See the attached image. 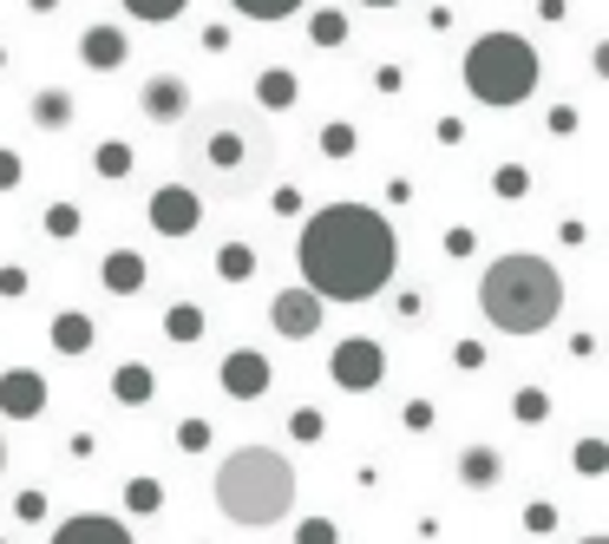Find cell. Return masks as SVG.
Segmentation results:
<instances>
[{"label":"cell","instance_id":"6da1fadb","mask_svg":"<svg viewBox=\"0 0 609 544\" xmlns=\"http://www.w3.org/2000/svg\"><path fill=\"white\" fill-rule=\"evenodd\" d=\"M177 164H184V184L197 198H250L275 164V132L256 105L210 99L197 112H184Z\"/></svg>","mask_w":609,"mask_h":544},{"label":"cell","instance_id":"7a4b0ae2","mask_svg":"<svg viewBox=\"0 0 609 544\" xmlns=\"http://www.w3.org/2000/svg\"><path fill=\"white\" fill-rule=\"evenodd\" d=\"M302 275L322 302H367L394 275V230L367 204H328L302 230Z\"/></svg>","mask_w":609,"mask_h":544},{"label":"cell","instance_id":"3957f363","mask_svg":"<svg viewBox=\"0 0 609 544\" xmlns=\"http://www.w3.org/2000/svg\"><path fill=\"white\" fill-rule=\"evenodd\" d=\"M478 309L505 335H544L557 322V309H564V275L544 256H498L478 275Z\"/></svg>","mask_w":609,"mask_h":544},{"label":"cell","instance_id":"277c9868","mask_svg":"<svg viewBox=\"0 0 609 544\" xmlns=\"http://www.w3.org/2000/svg\"><path fill=\"white\" fill-rule=\"evenodd\" d=\"M295 505V466L275 453V446H236L223 466H216V512L230 525H250V532H270L288 518Z\"/></svg>","mask_w":609,"mask_h":544},{"label":"cell","instance_id":"5b68a950","mask_svg":"<svg viewBox=\"0 0 609 544\" xmlns=\"http://www.w3.org/2000/svg\"><path fill=\"white\" fill-rule=\"evenodd\" d=\"M466 85L478 105H525L538 92V53L525 33H485L466 53Z\"/></svg>","mask_w":609,"mask_h":544},{"label":"cell","instance_id":"8992f818","mask_svg":"<svg viewBox=\"0 0 609 544\" xmlns=\"http://www.w3.org/2000/svg\"><path fill=\"white\" fill-rule=\"evenodd\" d=\"M328 374H335V387H347V394H367V387H380V374H387V354H380V341L354 335V341H341V347H335Z\"/></svg>","mask_w":609,"mask_h":544},{"label":"cell","instance_id":"52a82bcc","mask_svg":"<svg viewBox=\"0 0 609 544\" xmlns=\"http://www.w3.org/2000/svg\"><path fill=\"white\" fill-rule=\"evenodd\" d=\"M197 223H203V198L191 184H164V191L151 198V230H158V236H191Z\"/></svg>","mask_w":609,"mask_h":544},{"label":"cell","instance_id":"ba28073f","mask_svg":"<svg viewBox=\"0 0 609 544\" xmlns=\"http://www.w3.org/2000/svg\"><path fill=\"white\" fill-rule=\"evenodd\" d=\"M322 309H328L322 295H308V289H282V295L270 302V322H275V335L282 341H308L315 329H322Z\"/></svg>","mask_w":609,"mask_h":544},{"label":"cell","instance_id":"9c48e42d","mask_svg":"<svg viewBox=\"0 0 609 544\" xmlns=\"http://www.w3.org/2000/svg\"><path fill=\"white\" fill-rule=\"evenodd\" d=\"M216 381H223L230 401H256V394H270V361L256 347H230L223 367H216Z\"/></svg>","mask_w":609,"mask_h":544},{"label":"cell","instance_id":"30bf717a","mask_svg":"<svg viewBox=\"0 0 609 544\" xmlns=\"http://www.w3.org/2000/svg\"><path fill=\"white\" fill-rule=\"evenodd\" d=\"M0 413L7 420H40L47 413V381L33 367H7L0 374Z\"/></svg>","mask_w":609,"mask_h":544},{"label":"cell","instance_id":"8fae6325","mask_svg":"<svg viewBox=\"0 0 609 544\" xmlns=\"http://www.w3.org/2000/svg\"><path fill=\"white\" fill-rule=\"evenodd\" d=\"M184 112H191V85H184L177 72L144 79V119H158V125H184Z\"/></svg>","mask_w":609,"mask_h":544},{"label":"cell","instance_id":"7c38bea8","mask_svg":"<svg viewBox=\"0 0 609 544\" xmlns=\"http://www.w3.org/2000/svg\"><path fill=\"white\" fill-rule=\"evenodd\" d=\"M53 544H132V532H125L119 518H99V512H79V518H67V525L53 532Z\"/></svg>","mask_w":609,"mask_h":544},{"label":"cell","instance_id":"4fadbf2b","mask_svg":"<svg viewBox=\"0 0 609 544\" xmlns=\"http://www.w3.org/2000/svg\"><path fill=\"white\" fill-rule=\"evenodd\" d=\"M79 60L99 67V72L125 67V33H119V27H85V33H79Z\"/></svg>","mask_w":609,"mask_h":544},{"label":"cell","instance_id":"5bb4252c","mask_svg":"<svg viewBox=\"0 0 609 544\" xmlns=\"http://www.w3.org/2000/svg\"><path fill=\"white\" fill-rule=\"evenodd\" d=\"M295 99H302V79H295L288 67H270L263 79H256V112H288Z\"/></svg>","mask_w":609,"mask_h":544},{"label":"cell","instance_id":"9a60e30c","mask_svg":"<svg viewBox=\"0 0 609 544\" xmlns=\"http://www.w3.org/2000/svg\"><path fill=\"white\" fill-rule=\"evenodd\" d=\"M505 478V460L491 453V446H466L459 453V485H473V492H491Z\"/></svg>","mask_w":609,"mask_h":544},{"label":"cell","instance_id":"2e32d148","mask_svg":"<svg viewBox=\"0 0 609 544\" xmlns=\"http://www.w3.org/2000/svg\"><path fill=\"white\" fill-rule=\"evenodd\" d=\"M99 275H105L112 295H138V289H144V256H138V250H112Z\"/></svg>","mask_w":609,"mask_h":544},{"label":"cell","instance_id":"e0dca14e","mask_svg":"<svg viewBox=\"0 0 609 544\" xmlns=\"http://www.w3.org/2000/svg\"><path fill=\"white\" fill-rule=\"evenodd\" d=\"M27 112H33V125H40V132H60V125H67V119H72V99H67V92H60V85H40Z\"/></svg>","mask_w":609,"mask_h":544},{"label":"cell","instance_id":"ac0fdd59","mask_svg":"<svg viewBox=\"0 0 609 544\" xmlns=\"http://www.w3.org/2000/svg\"><path fill=\"white\" fill-rule=\"evenodd\" d=\"M151 387H158V381H151V367H138V361H125V367L112 374V394H119L125 407H144V401H151Z\"/></svg>","mask_w":609,"mask_h":544},{"label":"cell","instance_id":"d6986e66","mask_svg":"<svg viewBox=\"0 0 609 544\" xmlns=\"http://www.w3.org/2000/svg\"><path fill=\"white\" fill-rule=\"evenodd\" d=\"M53 347L60 354H85L92 347V322L85 315H53Z\"/></svg>","mask_w":609,"mask_h":544},{"label":"cell","instance_id":"ffe728a7","mask_svg":"<svg viewBox=\"0 0 609 544\" xmlns=\"http://www.w3.org/2000/svg\"><path fill=\"white\" fill-rule=\"evenodd\" d=\"M216 275H223V282H250V275H256V250H250V243H223Z\"/></svg>","mask_w":609,"mask_h":544},{"label":"cell","instance_id":"44dd1931","mask_svg":"<svg viewBox=\"0 0 609 544\" xmlns=\"http://www.w3.org/2000/svg\"><path fill=\"white\" fill-rule=\"evenodd\" d=\"M164 335H171V341H197L203 335V309H197V302H177V309L164 315Z\"/></svg>","mask_w":609,"mask_h":544},{"label":"cell","instance_id":"7402d4cb","mask_svg":"<svg viewBox=\"0 0 609 544\" xmlns=\"http://www.w3.org/2000/svg\"><path fill=\"white\" fill-rule=\"evenodd\" d=\"M158 505H164V485H158V478H132V485H125V512L151 518Z\"/></svg>","mask_w":609,"mask_h":544},{"label":"cell","instance_id":"603a6c76","mask_svg":"<svg viewBox=\"0 0 609 544\" xmlns=\"http://www.w3.org/2000/svg\"><path fill=\"white\" fill-rule=\"evenodd\" d=\"M308 33H315V47H341V40H347V13H341V7H322V13L308 20Z\"/></svg>","mask_w":609,"mask_h":544},{"label":"cell","instance_id":"cb8c5ba5","mask_svg":"<svg viewBox=\"0 0 609 544\" xmlns=\"http://www.w3.org/2000/svg\"><path fill=\"white\" fill-rule=\"evenodd\" d=\"M125 171H132V144L105 138V144H99V178H125Z\"/></svg>","mask_w":609,"mask_h":544},{"label":"cell","instance_id":"d4e9b609","mask_svg":"<svg viewBox=\"0 0 609 544\" xmlns=\"http://www.w3.org/2000/svg\"><path fill=\"white\" fill-rule=\"evenodd\" d=\"M491 191H498V198H505V204H518V198H525V191H531V171H525V164H505V171H498V178H491Z\"/></svg>","mask_w":609,"mask_h":544},{"label":"cell","instance_id":"484cf974","mask_svg":"<svg viewBox=\"0 0 609 544\" xmlns=\"http://www.w3.org/2000/svg\"><path fill=\"white\" fill-rule=\"evenodd\" d=\"M577 473H583V478H603L609 473V446H603V440H577Z\"/></svg>","mask_w":609,"mask_h":544},{"label":"cell","instance_id":"4316f807","mask_svg":"<svg viewBox=\"0 0 609 544\" xmlns=\"http://www.w3.org/2000/svg\"><path fill=\"white\" fill-rule=\"evenodd\" d=\"M230 7H236V13H250V20H288L302 0H230Z\"/></svg>","mask_w":609,"mask_h":544},{"label":"cell","instance_id":"83f0119b","mask_svg":"<svg viewBox=\"0 0 609 544\" xmlns=\"http://www.w3.org/2000/svg\"><path fill=\"white\" fill-rule=\"evenodd\" d=\"M322 151H328V158H354V151H361V132H354V125H322Z\"/></svg>","mask_w":609,"mask_h":544},{"label":"cell","instance_id":"f1b7e54d","mask_svg":"<svg viewBox=\"0 0 609 544\" xmlns=\"http://www.w3.org/2000/svg\"><path fill=\"white\" fill-rule=\"evenodd\" d=\"M511 413H518L525 426H538L544 413H550V394H544V387H518V401H511Z\"/></svg>","mask_w":609,"mask_h":544},{"label":"cell","instance_id":"f546056e","mask_svg":"<svg viewBox=\"0 0 609 544\" xmlns=\"http://www.w3.org/2000/svg\"><path fill=\"white\" fill-rule=\"evenodd\" d=\"M191 0H125V13H138V20H177Z\"/></svg>","mask_w":609,"mask_h":544},{"label":"cell","instance_id":"4dcf8cb0","mask_svg":"<svg viewBox=\"0 0 609 544\" xmlns=\"http://www.w3.org/2000/svg\"><path fill=\"white\" fill-rule=\"evenodd\" d=\"M177 446L184 453H203L210 446V420H177Z\"/></svg>","mask_w":609,"mask_h":544},{"label":"cell","instance_id":"1f68e13d","mask_svg":"<svg viewBox=\"0 0 609 544\" xmlns=\"http://www.w3.org/2000/svg\"><path fill=\"white\" fill-rule=\"evenodd\" d=\"M13 518H20V525H40V518H47V492H20V498H13Z\"/></svg>","mask_w":609,"mask_h":544},{"label":"cell","instance_id":"d6a6232c","mask_svg":"<svg viewBox=\"0 0 609 544\" xmlns=\"http://www.w3.org/2000/svg\"><path fill=\"white\" fill-rule=\"evenodd\" d=\"M288 433H295V440H322V413L295 407V413H288Z\"/></svg>","mask_w":609,"mask_h":544},{"label":"cell","instance_id":"836d02e7","mask_svg":"<svg viewBox=\"0 0 609 544\" xmlns=\"http://www.w3.org/2000/svg\"><path fill=\"white\" fill-rule=\"evenodd\" d=\"M295 544H335V525H328V518H302Z\"/></svg>","mask_w":609,"mask_h":544},{"label":"cell","instance_id":"e575fe53","mask_svg":"<svg viewBox=\"0 0 609 544\" xmlns=\"http://www.w3.org/2000/svg\"><path fill=\"white\" fill-rule=\"evenodd\" d=\"M47 230H53V236H72V230H79V210H72V204H53V210H47Z\"/></svg>","mask_w":609,"mask_h":544},{"label":"cell","instance_id":"d590c367","mask_svg":"<svg viewBox=\"0 0 609 544\" xmlns=\"http://www.w3.org/2000/svg\"><path fill=\"white\" fill-rule=\"evenodd\" d=\"M550 525H557V512H550V505H525V532H550Z\"/></svg>","mask_w":609,"mask_h":544},{"label":"cell","instance_id":"8d00e7d4","mask_svg":"<svg viewBox=\"0 0 609 544\" xmlns=\"http://www.w3.org/2000/svg\"><path fill=\"white\" fill-rule=\"evenodd\" d=\"M446 256H473V230H446Z\"/></svg>","mask_w":609,"mask_h":544},{"label":"cell","instance_id":"74e56055","mask_svg":"<svg viewBox=\"0 0 609 544\" xmlns=\"http://www.w3.org/2000/svg\"><path fill=\"white\" fill-rule=\"evenodd\" d=\"M20 184V158L13 151H0V191H13Z\"/></svg>","mask_w":609,"mask_h":544},{"label":"cell","instance_id":"f35d334b","mask_svg":"<svg viewBox=\"0 0 609 544\" xmlns=\"http://www.w3.org/2000/svg\"><path fill=\"white\" fill-rule=\"evenodd\" d=\"M275 210H282V216H295V210H302V191H295V184H282V191H275Z\"/></svg>","mask_w":609,"mask_h":544},{"label":"cell","instance_id":"ab89813d","mask_svg":"<svg viewBox=\"0 0 609 544\" xmlns=\"http://www.w3.org/2000/svg\"><path fill=\"white\" fill-rule=\"evenodd\" d=\"M0 295H27V270H0Z\"/></svg>","mask_w":609,"mask_h":544},{"label":"cell","instance_id":"60d3db41","mask_svg":"<svg viewBox=\"0 0 609 544\" xmlns=\"http://www.w3.org/2000/svg\"><path fill=\"white\" fill-rule=\"evenodd\" d=\"M406 426H413V433H426V426H433V407H426V401H413V407H406Z\"/></svg>","mask_w":609,"mask_h":544},{"label":"cell","instance_id":"b9f144b4","mask_svg":"<svg viewBox=\"0 0 609 544\" xmlns=\"http://www.w3.org/2000/svg\"><path fill=\"white\" fill-rule=\"evenodd\" d=\"M459 367H485V347L478 341H459Z\"/></svg>","mask_w":609,"mask_h":544},{"label":"cell","instance_id":"7bdbcfd3","mask_svg":"<svg viewBox=\"0 0 609 544\" xmlns=\"http://www.w3.org/2000/svg\"><path fill=\"white\" fill-rule=\"evenodd\" d=\"M374 79H380V92H400V85H406V72H400V67H380Z\"/></svg>","mask_w":609,"mask_h":544},{"label":"cell","instance_id":"ee69618b","mask_svg":"<svg viewBox=\"0 0 609 544\" xmlns=\"http://www.w3.org/2000/svg\"><path fill=\"white\" fill-rule=\"evenodd\" d=\"M27 7H40V13H47V7H60V0H27Z\"/></svg>","mask_w":609,"mask_h":544},{"label":"cell","instance_id":"f6af8a7d","mask_svg":"<svg viewBox=\"0 0 609 544\" xmlns=\"http://www.w3.org/2000/svg\"><path fill=\"white\" fill-rule=\"evenodd\" d=\"M361 7H400V0H361Z\"/></svg>","mask_w":609,"mask_h":544},{"label":"cell","instance_id":"bcb514c9","mask_svg":"<svg viewBox=\"0 0 609 544\" xmlns=\"http://www.w3.org/2000/svg\"><path fill=\"white\" fill-rule=\"evenodd\" d=\"M0 478H7V440H0Z\"/></svg>","mask_w":609,"mask_h":544},{"label":"cell","instance_id":"7dc6e473","mask_svg":"<svg viewBox=\"0 0 609 544\" xmlns=\"http://www.w3.org/2000/svg\"><path fill=\"white\" fill-rule=\"evenodd\" d=\"M583 544H609V538H603V532H597V538H583Z\"/></svg>","mask_w":609,"mask_h":544},{"label":"cell","instance_id":"c3c4849f","mask_svg":"<svg viewBox=\"0 0 609 544\" xmlns=\"http://www.w3.org/2000/svg\"><path fill=\"white\" fill-rule=\"evenodd\" d=\"M0 544H7V538H0Z\"/></svg>","mask_w":609,"mask_h":544}]
</instances>
